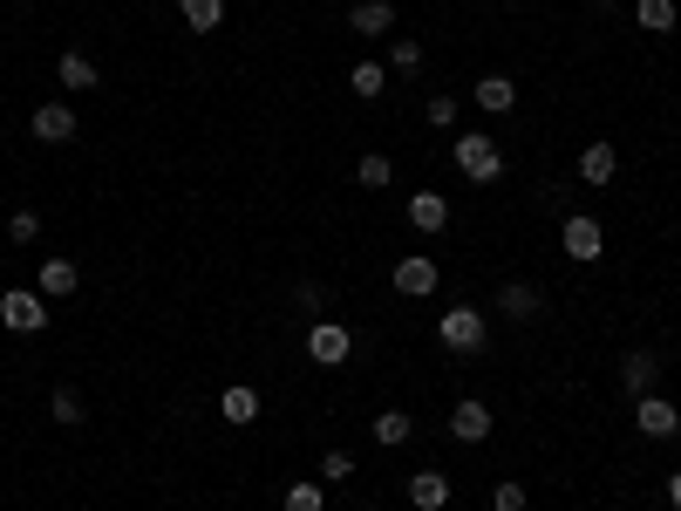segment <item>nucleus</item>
<instances>
[{
  "label": "nucleus",
  "mask_w": 681,
  "mask_h": 511,
  "mask_svg": "<svg viewBox=\"0 0 681 511\" xmlns=\"http://www.w3.org/2000/svg\"><path fill=\"white\" fill-rule=\"evenodd\" d=\"M395 294H409V300H429V294H436V259H429V253H409V259H395Z\"/></svg>",
  "instance_id": "nucleus-9"
},
{
  "label": "nucleus",
  "mask_w": 681,
  "mask_h": 511,
  "mask_svg": "<svg viewBox=\"0 0 681 511\" xmlns=\"http://www.w3.org/2000/svg\"><path fill=\"white\" fill-rule=\"evenodd\" d=\"M294 307L320 321V307H328V287H320V280H300V287H294Z\"/></svg>",
  "instance_id": "nucleus-32"
},
{
  "label": "nucleus",
  "mask_w": 681,
  "mask_h": 511,
  "mask_svg": "<svg viewBox=\"0 0 681 511\" xmlns=\"http://www.w3.org/2000/svg\"><path fill=\"white\" fill-rule=\"evenodd\" d=\"M0 328L8 334H42L49 328V294L42 287H8L0 294Z\"/></svg>",
  "instance_id": "nucleus-3"
},
{
  "label": "nucleus",
  "mask_w": 681,
  "mask_h": 511,
  "mask_svg": "<svg viewBox=\"0 0 681 511\" xmlns=\"http://www.w3.org/2000/svg\"><path fill=\"white\" fill-rule=\"evenodd\" d=\"M49 416H55V423H83V396H75V388H55V396H49Z\"/></svg>",
  "instance_id": "nucleus-31"
},
{
  "label": "nucleus",
  "mask_w": 681,
  "mask_h": 511,
  "mask_svg": "<svg viewBox=\"0 0 681 511\" xmlns=\"http://www.w3.org/2000/svg\"><path fill=\"white\" fill-rule=\"evenodd\" d=\"M491 511H525V485H518V478H498V485H491Z\"/></svg>",
  "instance_id": "nucleus-29"
},
{
  "label": "nucleus",
  "mask_w": 681,
  "mask_h": 511,
  "mask_svg": "<svg viewBox=\"0 0 681 511\" xmlns=\"http://www.w3.org/2000/svg\"><path fill=\"white\" fill-rule=\"evenodd\" d=\"M287 511H328V485H320V478L287 485Z\"/></svg>",
  "instance_id": "nucleus-25"
},
{
  "label": "nucleus",
  "mask_w": 681,
  "mask_h": 511,
  "mask_svg": "<svg viewBox=\"0 0 681 511\" xmlns=\"http://www.w3.org/2000/svg\"><path fill=\"white\" fill-rule=\"evenodd\" d=\"M655 375H661L655 348H634V355H620V388H627V396H655Z\"/></svg>",
  "instance_id": "nucleus-13"
},
{
  "label": "nucleus",
  "mask_w": 681,
  "mask_h": 511,
  "mask_svg": "<svg viewBox=\"0 0 681 511\" xmlns=\"http://www.w3.org/2000/svg\"><path fill=\"white\" fill-rule=\"evenodd\" d=\"M436 341L450 348V355H477V348L491 341V321H485V307H450V313H436Z\"/></svg>",
  "instance_id": "nucleus-1"
},
{
  "label": "nucleus",
  "mask_w": 681,
  "mask_h": 511,
  "mask_svg": "<svg viewBox=\"0 0 681 511\" xmlns=\"http://www.w3.org/2000/svg\"><path fill=\"white\" fill-rule=\"evenodd\" d=\"M348 28L362 34V42H382V34H395V8H389V0H354Z\"/></svg>",
  "instance_id": "nucleus-10"
},
{
  "label": "nucleus",
  "mask_w": 681,
  "mask_h": 511,
  "mask_svg": "<svg viewBox=\"0 0 681 511\" xmlns=\"http://www.w3.org/2000/svg\"><path fill=\"white\" fill-rule=\"evenodd\" d=\"M539 307H545V294L532 280H504L498 287V313H504V321H539Z\"/></svg>",
  "instance_id": "nucleus-11"
},
{
  "label": "nucleus",
  "mask_w": 681,
  "mask_h": 511,
  "mask_svg": "<svg viewBox=\"0 0 681 511\" xmlns=\"http://www.w3.org/2000/svg\"><path fill=\"white\" fill-rule=\"evenodd\" d=\"M219 416H225L232 429H246V423H259V388H246V382H232L225 396H219Z\"/></svg>",
  "instance_id": "nucleus-16"
},
{
  "label": "nucleus",
  "mask_w": 681,
  "mask_h": 511,
  "mask_svg": "<svg viewBox=\"0 0 681 511\" xmlns=\"http://www.w3.org/2000/svg\"><path fill=\"white\" fill-rule=\"evenodd\" d=\"M668 504L681 511V470H674V478H668Z\"/></svg>",
  "instance_id": "nucleus-33"
},
{
  "label": "nucleus",
  "mask_w": 681,
  "mask_h": 511,
  "mask_svg": "<svg viewBox=\"0 0 681 511\" xmlns=\"http://www.w3.org/2000/svg\"><path fill=\"white\" fill-rule=\"evenodd\" d=\"M457 171H464L470 184H498V178H504L498 137H491V130H464V137H457Z\"/></svg>",
  "instance_id": "nucleus-2"
},
{
  "label": "nucleus",
  "mask_w": 681,
  "mask_h": 511,
  "mask_svg": "<svg viewBox=\"0 0 681 511\" xmlns=\"http://www.w3.org/2000/svg\"><path fill=\"white\" fill-rule=\"evenodd\" d=\"M409 429H416V423H409L403 409H382V416L369 423V437H375L382 450H395V444H409Z\"/></svg>",
  "instance_id": "nucleus-22"
},
{
  "label": "nucleus",
  "mask_w": 681,
  "mask_h": 511,
  "mask_svg": "<svg viewBox=\"0 0 681 511\" xmlns=\"http://www.w3.org/2000/svg\"><path fill=\"white\" fill-rule=\"evenodd\" d=\"M348 89H354V96H382V89H389V62H354V68H348Z\"/></svg>",
  "instance_id": "nucleus-23"
},
{
  "label": "nucleus",
  "mask_w": 681,
  "mask_h": 511,
  "mask_svg": "<svg viewBox=\"0 0 681 511\" xmlns=\"http://www.w3.org/2000/svg\"><path fill=\"white\" fill-rule=\"evenodd\" d=\"M491 429H498V416H491V403H477V396H464V403L450 409V437H457V444H485V437H491Z\"/></svg>",
  "instance_id": "nucleus-8"
},
{
  "label": "nucleus",
  "mask_w": 681,
  "mask_h": 511,
  "mask_svg": "<svg viewBox=\"0 0 681 511\" xmlns=\"http://www.w3.org/2000/svg\"><path fill=\"white\" fill-rule=\"evenodd\" d=\"M34 287H42L49 300H68L75 287H83V273H75V259H42V273H34Z\"/></svg>",
  "instance_id": "nucleus-17"
},
{
  "label": "nucleus",
  "mask_w": 681,
  "mask_h": 511,
  "mask_svg": "<svg viewBox=\"0 0 681 511\" xmlns=\"http://www.w3.org/2000/svg\"><path fill=\"white\" fill-rule=\"evenodd\" d=\"M634 21L648 28V34H674V21H681V8L674 0H634Z\"/></svg>",
  "instance_id": "nucleus-20"
},
{
  "label": "nucleus",
  "mask_w": 681,
  "mask_h": 511,
  "mask_svg": "<svg viewBox=\"0 0 681 511\" xmlns=\"http://www.w3.org/2000/svg\"><path fill=\"white\" fill-rule=\"evenodd\" d=\"M409 225L416 232H450V199H444V191H416V199H409Z\"/></svg>",
  "instance_id": "nucleus-15"
},
{
  "label": "nucleus",
  "mask_w": 681,
  "mask_h": 511,
  "mask_svg": "<svg viewBox=\"0 0 681 511\" xmlns=\"http://www.w3.org/2000/svg\"><path fill=\"white\" fill-rule=\"evenodd\" d=\"M55 75H62V89H68V96H89V89L103 83V75H96V62H89L83 49H62V62H55Z\"/></svg>",
  "instance_id": "nucleus-14"
},
{
  "label": "nucleus",
  "mask_w": 681,
  "mask_h": 511,
  "mask_svg": "<svg viewBox=\"0 0 681 511\" xmlns=\"http://www.w3.org/2000/svg\"><path fill=\"white\" fill-rule=\"evenodd\" d=\"M354 478V457L348 450H328V457H320V485H348Z\"/></svg>",
  "instance_id": "nucleus-30"
},
{
  "label": "nucleus",
  "mask_w": 681,
  "mask_h": 511,
  "mask_svg": "<svg viewBox=\"0 0 681 511\" xmlns=\"http://www.w3.org/2000/svg\"><path fill=\"white\" fill-rule=\"evenodd\" d=\"M423 116H429L436 130H457V116H464V103H457V96H429V103H423Z\"/></svg>",
  "instance_id": "nucleus-27"
},
{
  "label": "nucleus",
  "mask_w": 681,
  "mask_h": 511,
  "mask_svg": "<svg viewBox=\"0 0 681 511\" xmlns=\"http://www.w3.org/2000/svg\"><path fill=\"white\" fill-rule=\"evenodd\" d=\"M348 355H354V334H348L341 321H328V313H320V321L307 328V362H313V369H341Z\"/></svg>",
  "instance_id": "nucleus-5"
},
{
  "label": "nucleus",
  "mask_w": 681,
  "mask_h": 511,
  "mask_svg": "<svg viewBox=\"0 0 681 511\" xmlns=\"http://www.w3.org/2000/svg\"><path fill=\"white\" fill-rule=\"evenodd\" d=\"M28 130H34V143H68L83 124H75V103H68V96H49L42 109L28 116Z\"/></svg>",
  "instance_id": "nucleus-6"
},
{
  "label": "nucleus",
  "mask_w": 681,
  "mask_h": 511,
  "mask_svg": "<svg viewBox=\"0 0 681 511\" xmlns=\"http://www.w3.org/2000/svg\"><path fill=\"white\" fill-rule=\"evenodd\" d=\"M389 68L395 75H416L423 68V42H389Z\"/></svg>",
  "instance_id": "nucleus-28"
},
{
  "label": "nucleus",
  "mask_w": 681,
  "mask_h": 511,
  "mask_svg": "<svg viewBox=\"0 0 681 511\" xmlns=\"http://www.w3.org/2000/svg\"><path fill=\"white\" fill-rule=\"evenodd\" d=\"M8 239H14V246H34V239H42V212H28V205L8 212Z\"/></svg>",
  "instance_id": "nucleus-26"
},
{
  "label": "nucleus",
  "mask_w": 681,
  "mask_h": 511,
  "mask_svg": "<svg viewBox=\"0 0 681 511\" xmlns=\"http://www.w3.org/2000/svg\"><path fill=\"white\" fill-rule=\"evenodd\" d=\"M409 504L416 511H444L450 504V478H444V470H416V478H409Z\"/></svg>",
  "instance_id": "nucleus-18"
},
{
  "label": "nucleus",
  "mask_w": 681,
  "mask_h": 511,
  "mask_svg": "<svg viewBox=\"0 0 681 511\" xmlns=\"http://www.w3.org/2000/svg\"><path fill=\"white\" fill-rule=\"evenodd\" d=\"M470 103L485 109V116H511V109H518V83H511V75H477Z\"/></svg>",
  "instance_id": "nucleus-12"
},
{
  "label": "nucleus",
  "mask_w": 681,
  "mask_h": 511,
  "mask_svg": "<svg viewBox=\"0 0 681 511\" xmlns=\"http://www.w3.org/2000/svg\"><path fill=\"white\" fill-rule=\"evenodd\" d=\"M614 171H620V150L614 143H586L579 150V178L586 184H614Z\"/></svg>",
  "instance_id": "nucleus-19"
},
{
  "label": "nucleus",
  "mask_w": 681,
  "mask_h": 511,
  "mask_svg": "<svg viewBox=\"0 0 681 511\" xmlns=\"http://www.w3.org/2000/svg\"><path fill=\"white\" fill-rule=\"evenodd\" d=\"M634 429L655 437V444H668V437H681V409L668 396H634Z\"/></svg>",
  "instance_id": "nucleus-7"
},
{
  "label": "nucleus",
  "mask_w": 681,
  "mask_h": 511,
  "mask_svg": "<svg viewBox=\"0 0 681 511\" xmlns=\"http://www.w3.org/2000/svg\"><path fill=\"white\" fill-rule=\"evenodd\" d=\"M558 253L579 259V266H593L599 253H607V232H599V219H593V212H566V219H558Z\"/></svg>",
  "instance_id": "nucleus-4"
},
{
  "label": "nucleus",
  "mask_w": 681,
  "mask_h": 511,
  "mask_svg": "<svg viewBox=\"0 0 681 511\" xmlns=\"http://www.w3.org/2000/svg\"><path fill=\"white\" fill-rule=\"evenodd\" d=\"M586 8H593V14H607V8H614V0H586Z\"/></svg>",
  "instance_id": "nucleus-34"
},
{
  "label": "nucleus",
  "mask_w": 681,
  "mask_h": 511,
  "mask_svg": "<svg viewBox=\"0 0 681 511\" xmlns=\"http://www.w3.org/2000/svg\"><path fill=\"white\" fill-rule=\"evenodd\" d=\"M178 14H184L191 34H212V28L225 21V0H178Z\"/></svg>",
  "instance_id": "nucleus-21"
},
{
  "label": "nucleus",
  "mask_w": 681,
  "mask_h": 511,
  "mask_svg": "<svg viewBox=\"0 0 681 511\" xmlns=\"http://www.w3.org/2000/svg\"><path fill=\"white\" fill-rule=\"evenodd\" d=\"M354 178H362L369 191H382V184H395V157H389V150H369V157H362V164H354Z\"/></svg>",
  "instance_id": "nucleus-24"
}]
</instances>
